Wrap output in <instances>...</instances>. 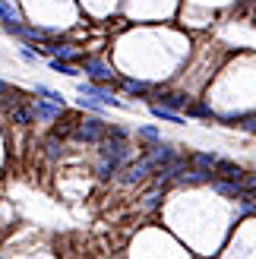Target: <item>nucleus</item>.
<instances>
[{
    "label": "nucleus",
    "instance_id": "dca6fc26",
    "mask_svg": "<svg viewBox=\"0 0 256 259\" xmlns=\"http://www.w3.org/2000/svg\"><path fill=\"white\" fill-rule=\"evenodd\" d=\"M117 171H120V167L114 164V161H108V158H98V164H95V174H98L101 180H108V177H114V174H117Z\"/></svg>",
    "mask_w": 256,
    "mask_h": 259
},
{
    "label": "nucleus",
    "instance_id": "f3484780",
    "mask_svg": "<svg viewBox=\"0 0 256 259\" xmlns=\"http://www.w3.org/2000/svg\"><path fill=\"white\" fill-rule=\"evenodd\" d=\"M35 92H38V95H45V101H51V105L63 108V95H60V92H51V89H45V85H35Z\"/></svg>",
    "mask_w": 256,
    "mask_h": 259
},
{
    "label": "nucleus",
    "instance_id": "412c9836",
    "mask_svg": "<svg viewBox=\"0 0 256 259\" xmlns=\"http://www.w3.org/2000/svg\"><path fill=\"white\" fill-rule=\"evenodd\" d=\"M237 126H240V130H247V133H256V114H240Z\"/></svg>",
    "mask_w": 256,
    "mask_h": 259
},
{
    "label": "nucleus",
    "instance_id": "aec40b11",
    "mask_svg": "<svg viewBox=\"0 0 256 259\" xmlns=\"http://www.w3.org/2000/svg\"><path fill=\"white\" fill-rule=\"evenodd\" d=\"M51 70H54V73H67V76H79V70H76V67H70V63H63V60H51Z\"/></svg>",
    "mask_w": 256,
    "mask_h": 259
},
{
    "label": "nucleus",
    "instance_id": "4468645a",
    "mask_svg": "<svg viewBox=\"0 0 256 259\" xmlns=\"http://www.w3.org/2000/svg\"><path fill=\"white\" fill-rule=\"evenodd\" d=\"M215 161H219V158H215V155H209V152H196V155H190V164H193V167H202V171H212Z\"/></svg>",
    "mask_w": 256,
    "mask_h": 259
},
{
    "label": "nucleus",
    "instance_id": "6ab92c4d",
    "mask_svg": "<svg viewBox=\"0 0 256 259\" xmlns=\"http://www.w3.org/2000/svg\"><path fill=\"white\" fill-rule=\"evenodd\" d=\"M123 89H126L130 95H146V92H149V85L139 82V79H123Z\"/></svg>",
    "mask_w": 256,
    "mask_h": 259
},
{
    "label": "nucleus",
    "instance_id": "20e7f679",
    "mask_svg": "<svg viewBox=\"0 0 256 259\" xmlns=\"http://www.w3.org/2000/svg\"><path fill=\"white\" fill-rule=\"evenodd\" d=\"M152 171H155V167H152L149 161H146V155L143 158H136L133 164H126V171L120 174V184H126V187H133V184H139V180H146Z\"/></svg>",
    "mask_w": 256,
    "mask_h": 259
},
{
    "label": "nucleus",
    "instance_id": "a211bd4d",
    "mask_svg": "<svg viewBox=\"0 0 256 259\" xmlns=\"http://www.w3.org/2000/svg\"><path fill=\"white\" fill-rule=\"evenodd\" d=\"M136 136H139V139H146V142H161V133H158L155 126H139V130H136Z\"/></svg>",
    "mask_w": 256,
    "mask_h": 259
},
{
    "label": "nucleus",
    "instance_id": "f257e3e1",
    "mask_svg": "<svg viewBox=\"0 0 256 259\" xmlns=\"http://www.w3.org/2000/svg\"><path fill=\"white\" fill-rule=\"evenodd\" d=\"M101 158H108V161H114V164H123V161H130L133 158V149H130V142L126 139H114V136H101Z\"/></svg>",
    "mask_w": 256,
    "mask_h": 259
},
{
    "label": "nucleus",
    "instance_id": "ddd939ff",
    "mask_svg": "<svg viewBox=\"0 0 256 259\" xmlns=\"http://www.w3.org/2000/svg\"><path fill=\"white\" fill-rule=\"evenodd\" d=\"M152 117H158L164 123H184V117L177 111H168V108H161V105H152Z\"/></svg>",
    "mask_w": 256,
    "mask_h": 259
},
{
    "label": "nucleus",
    "instance_id": "6e6552de",
    "mask_svg": "<svg viewBox=\"0 0 256 259\" xmlns=\"http://www.w3.org/2000/svg\"><path fill=\"white\" fill-rule=\"evenodd\" d=\"M41 51H45V54H51V57H57V60H63V63L82 60V54H79V48H76V45H45Z\"/></svg>",
    "mask_w": 256,
    "mask_h": 259
},
{
    "label": "nucleus",
    "instance_id": "39448f33",
    "mask_svg": "<svg viewBox=\"0 0 256 259\" xmlns=\"http://www.w3.org/2000/svg\"><path fill=\"white\" fill-rule=\"evenodd\" d=\"M82 70L92 76L95 82H114V70L108 67L105 60H95V57H82Z\"/></svg>",
    "mask_w": 256,
    "mask_h": 259
},
{
    "label": "nucleus",
    "instance_id": "423d86ee",
    "mask_svg": "<svg viewBox=\"0 0 256 259\" xmlns=\"http://www.w3.org/2000/svg\"><path fill=\"white\" fill-rule=\"evenodd\" d=\"M29 111H32V120L54 123V120H60V111H63V108L51 105V101H35V105H29Z\"/></svg>",
    "mask_w": 256,
    "mask_h": 259
},
{
    "label": "nucleus",
    "instance_id": "9d476101",
    "mask_svg": "<svg viewBox=\"0 0 256 259\" xmlns=\"http://www.w3.org/2000/svg\"><path fill=\"white\" fill-rule=\"evenodd\" d=\"M10 32L13 35H19V38H25V41H41V38H48L51 32L48 29H38V25H10Z\"/></svg>",
    "mask_w": 256,
    "mask_h": 259
},
{
    "label": "nucleus",
    "instance_id": "7ed1b4c3",
    "mask_svg": "<svg viewBox=\"0 0 256 259\" xmlns=\"http://www.w3.org/2000/svg\"><path fill=\"white\" fill-rule=\"evenodd\" d=\"M79 95L92 98V101H98V105H105V108H123L120 101L108 92V89H101V85H95V82H79Z\"/></svg>",
    "mask_w": 256,
    "mask_h": 259
},
{
    "label": "nucleus",
    "instance_id": "f03ea898",
    "mask_svg": "<svg viewBox=\"0 0 256 259\" xmlns=\"http://www.w3.org/2000/svg\"><path fill=\"white\" fill-rule=\"evenodd\" d=\"M73 136L79 139V142H101V136H105V120H101V117H86V120H76Z\"/></svg>",
    "mask_w": 256,
    "mask_h": 259
},
{
    "label": "nucleus",
    "instance_id": "f8f14e48",
    "mask_svg": "<svg viewBox=\"0 0 256 259\" xmlns=\"http://www.w3.org/2000/svg\"><path fill=\"white\" fill-rule=\"evenodd\" d=\"M10 120L16 123V126H25V123H32V111L25 108V105H13L10 108Z\"/></svg>",
    "mask_w": 256,
    "mask_h": 259
},
{
    "label": "nucleus",
    "instance_id": "2eb2a0df",
    "mask_svg": "<svg viewBox=\"0 0 256 259\" xmlns=\"http://www.w3.org/2000/svg\"><path fill=\"white\" fill-rule=\"evenodd\" d=\"M190 117H215L212 108L209 105H202V101H187V108H184Z\"/></svg>",
    "mask_w": 256,
    "mask_h": 259
},
{
    "label": "nucleus",
    "instance_id": "5701e85b",
    "mask_svg": "<svg viewBox=\"0 0 256 259\" xmlns=\"http://www.w3.org/2000/svg\"><path fill=\"white\" fill-rule=\"evenodd\" d=\"M158 202H161V193H158V190H152L149 196H143V209H155Z\"/></svg>",
    "mask_w": 256,
    "mask_h": 259
},
{
    "label": "nucleus",
    "instance_id": "0eeeda50",
    "mask_svg": "<svg viewBox=\"0 0 256 259\" xmlns=\"http://www.w3.org/2000/svg\"><path fill=\"white\" fill-rule=\"evenodd\" d=\"M187 95L184 92H155L152 95V105H161V108H168V111H181L187 108Z\"/></svg>",
    "mask_w": 256,
    "mask_h": 259
},
{
    "label": "nucleus",
    "instance_id": "4be33fe9",
    "mask_svg": "<svg viewBox=\"0 0 256 259\" xmlns=\"http://www.w3.org/2000/svg\"><path fill=\"white\" fill-rule=\"evenodd\" d=\"M45 149H48V158H57V155H60V139L51 136V139L45 142Z\"/></svg>",
    "mask_w": 256,
    "mask_h": 259
},
{
    "label": "nucleus",
    "instance_id": "b1692460",
    "mask_svg": "<svg viewBox=\"0 0 256 259\" xmlns=\"http://www.w3.org/2000/svg\"><path fill=\"white\" fill-rule=\"evenodd\" d=\"M22 60H29V63H32V60H35V51H29V48H22Z\"/></svg>",
    "mask_w": 256,
    "mask_h": 259
},
{
    "label": "nucleus",
    "instance_id": "1a4fd4ad",
    "mask_svg": "<svg viewBox=\"0 0 256 259\" xmlns=\"http://www.w3.org/2000/svg\"><path fill=\"white\" fill-rule=\"evenodd\" d=\"M212 174H215V177H222V180H240L247 171H244L240 164H234V161L219 158V161H215V167H212Z\"/></svg>",
    "mask_w": 256,
    "mask_h": 259
},
{
    "label": "nucleus",
    "instance_id": "9b49d317",
    "mask_svg": "<svg viewBox=\"0 0 256 259\" xmlns=\"http://www.w3.org/2000/svg\"><path fill=\"white\" fill-rule=\"evenodd\" d=\"M0 22H4L7 29L22 22V13H19V7L13 4V0H0Z\"/></svg>",
    "mask_w": 256,
    "mask_h": 259
}]
</instances>
